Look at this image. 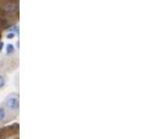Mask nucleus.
I'll return each instance as SVG.
<instances>
[{"label": "nucleus", "instance_id": "5", "mask_svg": "<svg viewBox=\"0 0 159 139\" xmlns=\"http://www.w3.org/2000/svg\"><path fill=\"white\" fill-rule=\"evenodd\" d=\"M5 84H6V80H5V77H3L2 75H0V89H1L3 86H5Z\"/></svg>", "mask_w": 159, "mask_h": 139}, {"label": "nucleus", "instance_id": "3", "mask_svg": "<svg viewBox=\"0 0 159 139\" xmlns=\"http://www.w3.org/2000/svg\"><path fill=\"white\" fill-rule=\"evenodd\" d=\"M14 52V46L12 45V43H9V45L7 46V53L8 55H11V53Z\"/></svg>", "mask_w": 159, "mask_h": 139}, {"label": "nucleus", "instance_id": "2", "mask_svg": "<svg viewBox=\"0 0 159 139\" xmlns=\"http://www.w3.org/2000/svg\"><path fill=\"white\" fill-rule=\"evenodd\" d=\"M5 9L7 10L8 12H13L14 10L16 9V6L14 5V3H8V5L5 7Z\"/></svg>", "mask_w": 159, "mask_h": 139}, {"label": "nucleus", "instance_id": "1", "mask_svg": "<svg viewBox=\"0 0 159 139\" xmlns=\"http://www.w3.org/2000/svg\"><path fill=\"white\" fill-rule=\"evenodd\" d=\"M6 105L12 111H16L20 107V101H19V98L16 96H11L10 95L7 99H6Z\"/></svg>", "mask_w": 159, "mask_h": 139}, {"label": "nucleus", "instance_id": "6", "mask_svg": "<svg viewBox=\"0 0 159 139\" xmlns=\"http://www.w3.org/2000/svg\"><path fill=\"white\" fill-rule=\"evenodd\" d=\"M14 37H15V34H14V33H12V32H10L9 34L7 35V38L8 39H13Z\"/></svg>", "mask_w": 159, "mask_h": 139}, {"label": "nucleus", "instance_id": "7", "mask_svg": "<svg viewBox=\"0 0 159 139\" xmlns=\"http://www.w3.org/2000/svg\"><path fill=\"white\" fill-rule=\"evenodd\" d=\"M3 47H5V45H3V43H2V41H1V43H0V51L2 50Z\"/></svg>", "mask_w": 159, "mask_h": 139}, {"label": "nucleus", "instance_id": "4", "mask_svg": "<svg viewBox=\"0 0 159 139\" xmlns=\"http://www.w3.org/2000/svg\"><path fill=\"white\" fill-rule=\"evenodd\" d=\"M5 119H6V111L3 109H1V108H0V122L3 121Z\"/></svg>", "mask_w": 159, "mask_h": 139}]
</instances>
